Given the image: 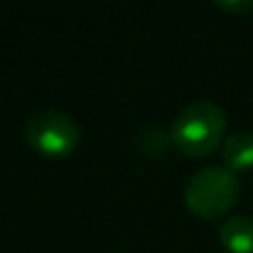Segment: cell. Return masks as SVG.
<instances>
[{"instance_id":"obj_1","label":"cell","mask_w":253,"mask_h":253,"mask_svg":"<svg viewBox=\"0 0 253 253\" xmlns=\"http://www.w3.org/2000/svg\"><path fill=\"white\" fill-rule=\"evenodd\" d=\"M226 132V114L216 102L199 99L184 107L171 124V142L189 157H204L218 147Z\"/></svg>"},{"instance_id":"obj_2","label":"cell","mask_w":253,"mask_h":253,"mask_svg":"<svg viewBox=\"0 0 253 253\" xmlns=\"http://www.w3.org/2000/svg\"><path fill=\"white\" fill-rule=\"evenodd\" d=\"M238 196V179L226 167H201L191 174L184 189V199L201 218H216L233 206Z\"/></svg>"},{"instance_id":"obj_3","label":"cell","mask_w":253,"mask_h":253,"mask_svg":"<svg viewBox=\"0 0 253 253\" xmlns=\"http://www.w3.org/2000/svg\"><path fill=\"white\" fill-rule=\"evenodd\" d=\"M25 139L47 157H65L80 144V126L60 109H40L25 119Z\"/></svg>"},{"instance_id":"obj_4","label":"cell","mask_w":253,"mask_h":253,"mask_svg":"<svg viewBox=\"0 0 253 253\" xmlns=\"http://www.w3.org/2000/svg\"><path fill=\"white\" fill-rule=\"evenodd\" d=\"M221 243L233 253H253V216H231L218 228Z\"/></svg>"},{"instance_id":"obj_5","label":"cell","mask_w":253,"mask_h":253,"mask_svg":"<svg viewBox=\"0 0 253 253\" xmlns=\"http://www.w3.org/2000/svg\"><path fill=\"white\" fill-rule=\"evenodd\" d=\"M223 164L231 171L253 164V132H233L223 142Z\"/></svg>"},{"instance_id":"obj_6","label":"cell","mask_w":253,"mask_h":253,"mask_svg":"<svg viewBox=\"0 0 253 253\" xmlns=\"http://www.w3.org/2000/svg\"><path fill=\"white\" fill-rule=\"evenodd\" d=\"M216 5L226 8V10H251L253 8V0H216Z\"/></svg>"}]
</instances>
